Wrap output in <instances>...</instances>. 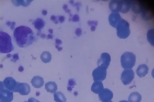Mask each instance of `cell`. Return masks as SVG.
Segmentation results:
<instances>
[{"label":"cell","mask_w":154,"mask_h":102,"mask_svg":"<svg viewBox=\"0 0 154 102\" xmlns=\"http://www.w3.org/2000/svg\"><path fill=\"white\" fill-rule=\"evenodd\" d=\"M14 37L17 45L22 48L31 45L36 40L33 31L30 28L25 26H20L15 28Z\"/></svg>","instance_id":"1"},{"label":"cell","mask_w":154,"mask_h":102,"mask_svg":"<svg viewBox=\"0 0 154 102\" xmlns=\"http://www.w3.org/2000/svg\"><path fill=\"white\" fill-rule=\"evenodd\" d=\"M11 38L7 33L0 32V51L2 53L8 54L14 50Z\"/></svg>","instance_id":"2"},{"label":"cell","mask_w":154,"mask_h":102,"mask_svg":"<svg viewBox=\"0 0 154 102\" xmlns=\"http://www.w3.org/2000/svg\"><path fill=\"white\" fill-rule=\"evenodd\" d=\"M136 63V56L132 52H125L121 57V63L124 69H131Z\"/></svg>","instance_id":"3"},{"label":"cell","mask_w":154,"mask_h":102,"mask_svg":"<svg viewBox=\"0 0 154 102\" xmlns=\"http://www.w3.org/2000/svg\"><path fill=\"white\" fill-rule=\"evenodd\" d=\"M116 29L117 36L120 38L125 39L130 34V24L123 19L121 20Z\"/></svg>","instance_id":"4"},{"label":"cell","mask_w":154,"mask_h":102,"mask_svg":"<svg viewBox=\"0 0 154 102\" xmlns=\"http://www.w3.org/2000/svg\"><path fill=\"white\" fill-rule=\"evenodd\" d=\"M0 83V102H11L14 99L13 92L6 88L3 82Z\"/></svg>","instance_id":"5"},{"label":"cell","mask_w":154,"mask_h":102,"mask_svg":"<svg viewBox=\"0 0 154 102\" xmlns=\"http://www.w3.org/2000/svg\"><path fill=\"white\" fill-rule=\"evenodd\" d=\"M106 69L102 67L98 66L92 72L94 81H103L106 78Z\"/></svg>","instance_id":"6"},{"label":"cell","mask_w":154,"mask_h":102,"mask_svg":"<svg viewBox=\"0 0 154 102\" xmlns=\"http://www.w3.org/2000/svg\"><path fill=\"white\" fill-rule=\"evenodd\" d=\"M134 72L132 69H125L121 76V80L124 85L130 84L134 78Z\"/></svg>","instance_id":"7"},{"label":"cell","mask_w":154,"mask_h":102,"mask_svg":"<svg viewBox=\"0 0 154 102\" xmlns=\"http://www.w3.org/2000/svg\"><path fill=\"white\" fill-rule=\"evenodd\" d=\"M3 83L6 88L12 92H17L18 82H16L13 77H7L5 79Z\"/></svg>","instance_id":"8"},{"label":"cell","mask_w":154,"mask_h":102,"mask_svg":"<svg viewBox=\"0 0 154 102\" xmlns=\"http://www.w3.org/2000/svg\"><path fill=\"white\" fill-rule=\"evenodd\" d=\"M110 61L111 57L110 54L107 53H103L101 54L100 57L97 61V65L98 66L105 68L107 70L110 65Z\"/></svg>","instance_id":"9"},{"label":"cell","mask_w":154,"mask_h":102,"mask_svg":"<svg viewBox=\"0 0 154 102\" xmlns=\"http://www.w3.org/2000/svg\"><path fill=\"white\" fill-rule=\"evenodd\" d=\"M122 19L119 13L117 12H112L109 15V23L112 26L116 29Z\"/></svg>","instance_id":"10"},{"label":"cell","mask_w":154,"mask_h":102,"mask_svg":"<svg viewBox=\"0 0 154 102\" xmlns=\"http://www.w3.org/2000/svg\"><path fill=\"white\" fill-rule=\"evenodd\" d=\"M100 100L102 102L110 101L113 97V94L110 90L108 89H104L102 92L98 94Z\"/></svg>","instance_id":"11"},{"label":"cell","mask_w":154,"mask_h":102,"mask_svg":"<svg viewBox=\"0 0 154 102\" xmlns=\"http://www.w3.org/2000/svg\"><path fill=\"white\" fill-rule=\"evenodd\" d=\"M30 92V86L26 83H20L18 82L17 92L22 95H27Z\"/></svg>","instance_id":"12"},{"label":"cell","mask_w":154,"mask_h":102,"mask_svg":"<svg viewBox=\"0 0 154 102\" xmlns=\"http://www.w3.org/2000/svg\"><path fill=\"white\" fill-rule=\"evenodd\" d=\"M122 1H110L109 4V8L112 12H121L122 9Z\"/></svg>","instance_id":"13"},{"label":"cell","mask_w":154,"mask_h":102,"mask_svg":"<svg viewBox=\"0 0 154 102\" xmlns=\"http://www.w3.org/2000/svg\"><path fill=\"white\" fill-rule=\"evenodd\" d=\"M43 78L38 76H35L31 80V83L32 86L35 88H40L44 84Z\"/></svg>","instance_id":"14"},{"label":"cell","mask_w":154,"mask_h":102,"mask_svg":"<svg viewBox=\"0 0 154 102\" xmlns=\"http://www.w3.org/2000/svg\"><path fill=\"white\" fill-rule=\"evenodd\" d=\"M149 71V68L146 64H141L137 68L136 70V73L140 78H143L147 74Z\"/></svg>","instance_id":"15"},{"label":"cell","mask_w":154,"mask_h":102,"mask_svg":"<svg viewBox=\"0 0 154 102\" xmlns=\"http://www.w3.org/2000/svg\"><path fill=\"white\" fill-rule=\"evenodd\" d=\"M104 89V86L102 82L96 81L94 82L92 84L91 91L94 93L96 94H99Z\"/></svg>","instance_id":"16"},{"label":"cell","mask_w":154,"mask_h":102,"mask_svg":"<svg viewBox=\"0 0 154 102\" xmlns=\"http://www.w3.org/2000/svg\"><path fill=\"white\" fill-rule=\"evenodd\" d=\"M45 89L47 92L55 93L57 89V86L54 82H49L45 84Z\"/></svg>","instance_id":"17"},{"label":"cell","mask_w":154,"mask_h":102,"mask_svg":"<svg viewBox=\"0 0 154 102\" xmlns=\"http://www.w3.org/2000/svg\"><path fill=\"white\" fill-rule=\"evenodd\" d=\"M142 97L141 95L138 92H135L130 94L128 97L129 102H140Z\"/></svg>","instance_id":"18"},{"label":"cell","mask_w":154,"mask_h":102,"mask_svg":"<svg viewBox=\"0 0 154 102\" xmlns=\"http://www.w3.org/2000/svg\"><path fill=\"white\" fill-rule=\"evenodd\" d=\"M34 27L38 31H41L45 26V23L42 18H37L32 23Z\"/></svg>","instance_id":"19"},{"label":"cell","mask_w":154,"mask_h":102,"mask_svg":"<svg viewBox=\"0 0 154 102\" xmlns=\"http://www.w3.org/2000/svg\"><path fill=\"white\" fill-rule=\"evenodd\" d=\"M41 59L42 61L44 63H50L52 59V56L50 53L48 51H43L41 54Z\"/></svg>","instance_id":"20"},{"label":"cell","mask_w":154,"mask_h":102,"mask_svg":"<svg viewBox=\"0 0 154 102\" xmlns=\"http://www.w3.org/2000/svg\"><path fill=\"white\" fill-rule=\"evenodd\" d=\"M54 100L56 102H66V98L62 92H55L54 94Z\"/></svg>","instance_id":"21"},{"label":"cell","mask_w":154,"mask_h":102,"mask_svg":"<svg viewBox=\"0 0 154 102\" xmlns=\"http://www.w3.org/2000/svg\"><path fill=\"white\" fill-rule=\"evenodd\" d=\"M122 9L121 13H126L130 10L131 7L132 3L130 1H122Z\"/></svg>","instance_id":"22"},{"label":"cell","mask_w":154,"mask_h":102,"mask_svg":"<svg viewBox=\"0 0 154 102\" xmlns=\"http://www.w3.org/2000/svg\"><path fill=\"white\" fill-rule=\"evenodd\" d=\"M14 5L16 6H18L19 5H22L23 6H28L32 1H12Z\"/></svg>","instance_id":"23"},{"label":"cell","mask_w":154,"mask_h":102,"mask_svg":"<svg viewBox=\"0 0 154 102\" xmlns=\"http://www.w3.org/2000/svg\"><path fill=\"white\" fill-rule=\"evenodd\" d=\"M153 30H149L147 34V38L148 41H149V42H150V43H151V45H152V42L153 43V41H152V38L153 39L154 37H152V35H153V34H152V33L153 32Z\"/></svg>","instance_id":"24"},{"label":"cell","mask_w":154,"mask_h":102,"mask_svg":"<svg viewBox=\"0 0 154 102\" xmlns=\"http://www.w3.org/2000/svg\"><path fill=\"white\" fill-rule=\"evenodd\" d=\"M75 85H76V83L73 79L69 80V87L68 88V90L69 91V90L72 89L71 86H75Z\"/></svg>","instance_id":"25"},{"label":"cell","mask_w":154,"mask_h":102,"mask_svg":"<svg viewBox=\"0 0 154 102\" xmlns=\"http://www.w3.org/2000/svg\"><path fill=\"white\" fill-rule=\"evenodd\" d=\"M75 34L78 37H80L82 34V30L80 28H77L75 31Z\"/></svg>","instance_id":"26"},{"label":"cell","mask_w":154,"mask_h":102,"mask_svg":"<svg viewBox=\"0 0 154 102\" xmlns=\"http://www.w3.org/2000/svg\"><path fill=\"white\" fill-rule=\"evenodd\" d=\"M97 22H94V21H89L88 22V25H92V26L96 27L97 25Z\"/></svg>","instance_id":"27"},{"label":"cell","mask_w":154,"mask_h":102,"mask_svg":"<svg viewBox=\"0 0 154 102\" xmlns=\"http://www.w3.org/2000/svg\"><path fill=\"white\" fill-rule=\"evenodd\" d=\"M79 20V17L78 15H75L72 18V21L74 22H78Z\"/></svg>","instance_id":"28"},{"label":"cell","mask_w":154,"mask_h":102,"mask_svg":"<svg viewBox=\"0 0 154 102\" xmlns=\"http://www.w3.org/2000/svg\"><path fill=\"white\" fill-rule=\"evenodd\" d=\"M51 19L56 24L58 23V19H57V17L55 16H51Z\"/></svg>","instance_id":"29"},{"label":"cell","mask_w":154,"mask_h":102,"mask_svg":"<svg viewBox=\"0 0 154 102\" xmlns=\"http://www.w3.org/2000/svg\"><path fill=\"white\" fill-rule=\"evenodd\" d=\"M57 17V19H58L59 21L61 23H63L65 20V17H63V16H58Z\"/></svg>","instance_id":"30"},{"label":"cell","mask_w":154,"mask_h":102,"mask_svg":"<svg viewBox=\"0 0 154 102\" xmlns=\"http://www.w3.org/2000/svg\"><path fill=\"white\" fill-rule=\"evenodd\" d=\"M15 22H7L6 24L7 25L9 26H10V28H11V29H13L14 28V27L13 26H15V25H13V23H14Z\"/></svg>","instance_id":"31"},{"label":"cell","mask_w":154,"mask_h":102,"mask_svg":"<svg viewBox=\"0 0 154 102\" xmlns=\"http://www.w3.org/2000/svg\"><path fill=\"white\" fill-rule=\"evenodd\" d=\"M28 102H39V101L37 100L33 97H30L28 100Z\"/></svg>","instance_id":"32"},{"label":"cell","mask_w":154,"mask_h":102,"mask_svg":"<svg viewBox=\"0 0 154 102\" xmlns=\"http://www.w3.org/2000/svg\"><path fill=\"white\" fill-rule=\"evenodd\" d=\"M62 41L58 39H56V45L59 46V45H61L62 44Z\"/></svg>","instance_id":"33"},{"label":"cell","mask_w":154,"mask_h":102,"mask_svg":"<svg viewBox=\"0 0 154 102\" xmlns=\"http://www.w3.org/2000/svg\"><path fill=\"white\" fill-rule=\"evenodd\" d=\"M63 9H64V10H65L66 13H69L70 12V10H69V9H68L67 6L66 4L63 5Z\"/></svg>","instance_id":"34"},{"label":"cell","mask_w":154,"mask_h":102,"mask_svg":"<svg viewBox=\"0 0 154 102\" xmlns=\"http://www.w3.org/2000/svg\"><path fill=\"white\" fill-rule=\"evenodd\" d=\"M55 46H56V49H57V50H58L59 51H62V49H63V48L57 46V45H55Z\"/></svg>","instance_id":"35"},{"label":"cell","mask_w":154,"mask_h":102,"mask_svg":"<svg viewBox=\"0 0 154 102\" xmlns=\"http://www.w3.org/2000/svg\"><path fill=\"white\" fill-rule=\"evenodd\" d=\"M42 13L43 14V15H44V16H46L47 13H48V12H47L46 10H44L42 11Z\"/></svg>","instance_id":"36"},{"label":"cell","mask_w":154,"mask_h":102,"mask_svg":"<svg viewBox=\"0 0 154 102\" xmlns=\"http://www.w3.org/2000/svg\"><path fill=\"white\" fill-rule=\"evenodd\" d=\"M53 37L52 35H50V34L48 35V39H51L53 38Z\"/></svg>","instance_id":"37"},{"label":"cell","mask_w":154,"mask_h":102,"mask_svg":"<svg viewBox=\"0 0 154 102\" xmlns=\"http://www.w3.org/2000/svg\"><path fill=\"white\" fill-rule=\"evenodd\" d=\"M49 31L51 34L53 33V30L51 29H49Z\"/></svg>","instance_id":"38"},{"label":"cell","mask_w":154,"mask_h":102,"mask_svg":"<svg viewBox=\"0 0 154 102\" xmlns=\"http://www.w3.org/2000/svg\"><path fill=\"white\" fill-rule=\"evenodd\" d=\"M119 102H128V101L123 100V101H121Z\"/></svg>","instance_id":"39"},{"label":"cell","mask_w":154,"mask_h":102,"mask_svg":"<svg viewBox=\"0 0 154 102\" xmlns=\"http://www.w3.org/2000/svg\"><path fill=\"white\" fill-rule=\"evenodd\" d=\"M113 102L112 101H110V102Z\"/></svg>","instance_id":"40"},{"label":"cell","mask_w":154,"mask_h":102,"mask_svg":"<svg viewBox=\"0 0 154 102\" xmlns=\"http://www.w3.org/2000/svg\"><path fill=\"white\" fill-rule=\"evenodd\" d=\"M28 102L27 101H25V102Z\"/></svg>","instance_id":"41"},{"label":"cell","mask_w":154,"mask_h":102,"mask_svg":"<svg viewBox=\"0 0 154 102\" xmlns=\"http://www.w3.org/2000/svg\"></svg>","instance_id":"42"}]
</instances>
